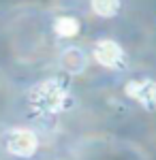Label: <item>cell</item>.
Wrapping results in <instances>:
<instances>
[{
    "label": "cell",
    "mask_w": 156,
    "mask_h": 160,
    "mask_svg": "<svg viewBox=\"0 0 156 160\" xmlns=\"http://www.w3.org/2000/svg\"><path fill=\"white\" fill-rule=\"evenodd\" d=\"M30 102H32V107H36L39 111L56 113V111L66 109V105L71 102V96H69V90L62 86L60 81L49 79V81H43V83H39V86L32 88V92H30Z\"/></svg>",
    "instance_id": "6da1fadb"
},
{
    "label": "cell",
    "mask_w": 156,
    "mask_h": 160,
    "mask_svg": "<svg viewBox=\"0 0 156 160\" xmlns=\"http://www.w3.org/2000/svg\"><path fill=\"white\" fill-rule=\"evenodd\" d=\"M4 148L9 154L19 158H30L39 148V139L28 128H11L4 135Z\"/></svg>",
    "instance_id": "7a4b0ae2"
},
{
    "label": "cell",
    "mask_w": 156,
    "mask_h": 160,
    "mask_svg": "<svg viewBox=\"0 0 156 160\" xmlns=\"http://www.w3.org/2000/svg\"><path fill=\"white\" fill-rule=\"evenodd\" d=\"M124 90L145 111H156V81H152V79H133L126 83Z\"/></svg>",
    "instance_id": "3957f363"
},
{
    "label": "cell",
    "mask_w": 156,
    "mask_h": 160,
    "mask_svg": "<svg viewBox=\"0 0 156 160\" xmlns=\"http://www.w3.org/2000/svg\"><path fill=\"white\" fill-rule=\"evenodd\" d=\"M94 60L107 68H118L124 64V49L116 41H109V38H103L94 45Z\"/></svg>",
    "instance_id": "277c9868"
},
{
    "label": "cell",
    "mask_w": 156,
    "mask_h": 160,
    "mask_svg": "<svg viewBox=\"0 0 156 160\" xmlns=\"http://www.w3.org/2000/svg\"><path fill=\"white\" fill-rule=\"evenodd\" d=\"M60 64H62V68H64L66 73L79 75L86 68L88 58H86V53L79 49V47H69V49H64V53H62Z\"/></svg>",
    "instance_id": "5b68a950"
},
{
    "label": "cell",
    "mask_w": 156,
    "mask_h": 160,
    "mask_svg": "<svg viewBox=\"0 0 156 160\" xmlns=\"http://www.w3.org/2000/svg\"><path fill=\"white\" fill-rule=\"evenodd\" d=\"M54 30H56L58 37L71 38V37H75V34H79V22H77L75 17L64 15V17H58V19L54 22Z\"/></svg>",
    "instance_id": "8992f818"
},
{
    "label": "cell",
    "mask_w": 156,
    "mask_h": 160,
    "mask_svg": "<svg viewBox=\"0 0 156 160\" xmlns=\"http://www.w3.org/2000/svg\"><path fill=\"white\" fill-rule=\"evenodd\" d=\"M92 11L98 17H113L120 11V0H92Z\"/></svg>",
    "instance_id": "52a82bcc"
}]
</instances>
